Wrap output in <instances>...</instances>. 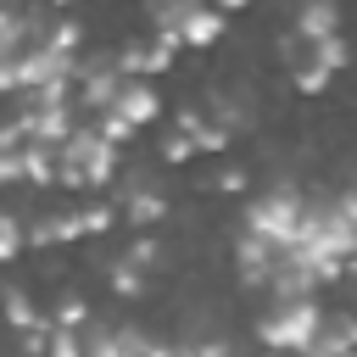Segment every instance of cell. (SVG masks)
<instances>
[{"label": "cell", "mask_w": 357, "mask_h": 357, "mask_svg": "<svg viewBox=\"0 0 357 357\" xmlns=\"http://www.w3.org/2000/svg\"><path fill=\"white\" fill-rule=\"evenodd\" d=\"M112 117H123L128 128L151 123V117H156V89H151V84H139V78H134V84H123V89H117V100H112Z\"/></svg>", "instance_id": "cell-4"}, {"label": "cell", "mask_w": 357, "mask_h": 357, "mask_svg": "<svg viewBox=\"0 0 357 357\" xmlns=\"http://www.w3.org/2000/svg\"><path fill=\"white\" fill-rule=\"evenodd\" d=\"M50 357H84V340H78L73 329H56V335H50Z\"/></svg>", "instance_id": "cell-8"}, {"label": "cell", "mask_w": 357, "mask_h": 357, "mask_svg": "<svg viewBox=\"0 0 357 357\" xmlns=\"http://www.w3.org/2000/svg\"><path fill=\"white\" fill-rule=\"evenodd\" d=\"M6 251H11V257L22 251V223H17V218H6Z\"/></svg>", "instance_id": "cell-10"}, {"label": "cell", "mask_w": 357, "mask_h": 357, "mask_svg": "<svg viewBox=\"0 0 357 357\" xmlns=\"http://www.w3.org/2000/svg\"><path fill=\"white\" fill-rule=\"evenodd\" d=\"M123 212H128L134 223H156V218H162V195H156V190H128Z\"/></svg>", "instance_id": "cell-6"}, {"label": "cell", "mask_w": 357, "mask_h": 357, "mask_svg": "<svg viewBox=\"0 0 357 357\" xmlns=\"http://www.w3.org/2000/svg\"><path fill=\"white\" fill-rule=\"evenodd\" d=\"M340 212H346V223L357 229V190H351V195H340Z\"/></svg>", "instance_id": "cell-11"}, {"label": "cell", "mask_w": 357, "mask_h": 357, "mask_svg": "<svg viewBox=\"0 0 357 357\" xmlns=\"http://www.w3.org/2000/svg\"><path fill=\"white\" fill-rule=\"evenodd\" d=\"M139 340L128 329H89L84 335V357H134Z\"/></svg>", "instance_id": "cell-5"}, {"label": "cell", "mask_w": 357, "mask_h": 357, "mask_svg": "<svg viewBox=\"0 0 357 357\" xmlns=\"http://www.w3.org/2000/svg\"><path fill=\"white\" fill-rule=\"evenodd\" d=\"M318 335H324V318H318V307L307 296H296V301H284V307H273L262 318V340L273 351H312Z\"/></svg>", "instance_id": "cell-2"}, {"label": "cell", "mask_w": 357, "mask_h": 357, "mask_svg": "<svg viewBox=\"0 0 357 357\" xmlns=\"http://www.w3.org/2000/svg\"><path fill=\"white\" fill-rule=\"evenodd\" d=\"M195 357H229V346H201Z\"/></svg>", "instance_id": "cell-12"}, {"label": "cell", "mask_w": 357, "mask_h": 357, "mask_svg": "<svg viewBox=\"0 0 357 357\" xmlns=\"http://www.w3.org/2000/svg\"><path fill=\"white\" fill-rule=\"evenodd\" d=\"M112 178V139L78 128L61 145V184H106Z\"/></svg>", "instance_id": "cell-3"}, {"label": "cell", "mask_w": 357, "mask_h": 357, "mask_svg": "<svg viewBox=\"0 0 357 357\" xmlns=\"http://www.w3.org/2000/svg\"><path fill=\"white\" fill-rule=\"evenodd\" d=\"M195 151H201V145H195V139H184V134H173V139L162 145V156H167V162H190Z\"/></svg>", "instance_id": "cell-9"}, {"label": "cell", "mask_w": 357, "mask_h": 357, "mask_svg": "<svg viewBox=\"0 0 357 357\" xmlns=\"http://www.w3.org/2000/svg\"><path fill=\"white\" fill-rule=\"evenodd\" d=\"M301 218H307V206H301L296 190H268V195L251 201V212H245V234H251V240H268V245H296Z\"/></svg>", "instance_id": "cell-1"}, {"label": "cell", "mask_w": 357, "mask_h": 357, "mask_svg": "<svg viewBox=\"0 0 357 357\" xmlns=\"http://www.w3.org/2000/svg\"><path fill=\"white\" fill-rule=\"evenodd\" d=\"M301 33L318 45V39H335V11L329 6H312V11H301Z\"/></svg>", "instance_id": "cell-7"}]
</instances>
